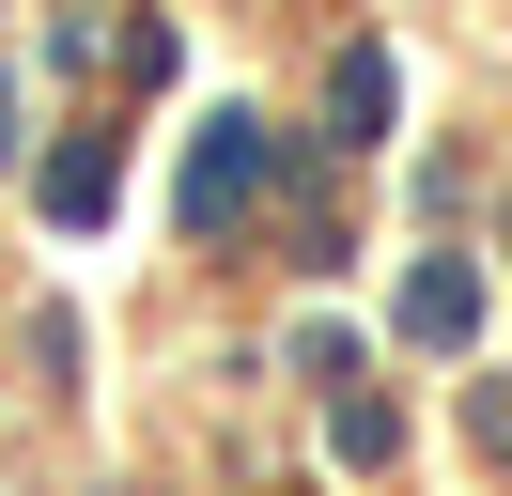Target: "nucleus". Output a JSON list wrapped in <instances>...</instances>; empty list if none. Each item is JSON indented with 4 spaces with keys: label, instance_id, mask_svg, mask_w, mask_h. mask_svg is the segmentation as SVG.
<instances>
[{
    "label": "nucleus",
    "instance_id": "nucleus-1",
    "mask_svg": "<svg viewBox=\"0 0 512 496\" xmlns=\"http://www.w3.org/2000/svg\"><path fill=\"white\" fill-rule=\"evenodd\" d=\"M466 326H481V279L466 264H419L404 279V341H466Z\"/></svg>",
    "mask_w": 512,
    "mask_h": 496
},
{
    "label": "nucleus",
    "instance_id": "nucleus-2",
    "mask_svg": "<svg viewBox=\"0 0 512 496\" xmlns=\"http://www.w3.org/2000/svg\"><path fill=\"white\" fill-rule=\"evenodd\" d=\"M233 186H249V124H233V140L187 171V217H233Z\"/></svg>",
    "mask_w": 512,
    "mask_h": 496
}]
</instances>
